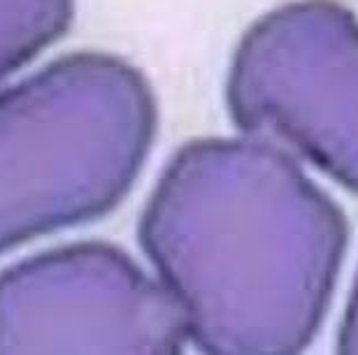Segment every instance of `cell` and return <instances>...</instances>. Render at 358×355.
<instances>
[{
    "label": "cell",
    "mask_w": 358,
    "mask_h": 355,
    "mask_svg": "<svg viewBox=\"0 0 358 355\" xmlns=\"http://www.w3.org/2000/svg\"><path fill=\"white\" fill-rule=\"evenodd\" d=\"M349 225L282 146L196 139L140 218V244L212 355L305 351L331 307Z\"/></svg>",
    "instance_id": "1"
},
{
    "label": "cell",
    "mask_w": 358,
    "mask_h": 355,
    "mask_svg": "<svg viewBox=\"0 0 358 355\" xmlns=\"http://www.w3.org/2000/svg\"><path fill=\"white\" fill-rule=\"evenodd\" d=\"M186 339L175 295L105 241L54 248L0 272V355H175Z\"/></svg>",
    "instance_id": "4"
},
{
    "label": "cell",
    "mask_w": 358,
    "mask_h": 355,
    "mask_svg": "<svg viewBox=\"0 0 358 355\" xmlns=\"http://www.w3.org/2000/svg\"><path fill=\"white\" fill-rule=\"evenodd\" d=\"M75 0H0V80L70 28Z\"/></svg>",
    "instance_id": "5"
},
{
    "label": "cell",
    "mask_w": 358,
    "mask_h": 355,
    "mask_svg": "<svg viewBox=\"0 0 358 355\" xmlns=\"http://www.w3.org/2000/svg\"><path fill=\"white\" fill-rule=\"evenodd\" d=\"M226 103L249 137L358 193V19L338 0H293L256 19L233 54Z\"/></svg>",
    "instance_id": "3"
},
{
    "label": "cell",
    "mask_w": 358,
    "mask_h": 355,
    "mask_svg": "<svg viewBox=\"0 0 358 355\" xmlns=\"http://www.w3.org/2000/svg\"><path fill=\"white\" fill-rule=\"evenodd\" d=\"M338 349H340V353L358 355V274L354 281L352 297H349L345 318H342V325H340Z\"/></svg>",
    "instance_id": "6"
},
{
    "label": "cell",
    "mask_w": 358,
    "mask_h": 355,
    "mask_svg": "<svg viewBox=\"0 0 358 355\" xmlns=\"http://www.w3.org/2000/svg\"><path fill=\"white\" fill-rule=\"evenodd\" d=\"M159 109L138 68L80 52L0 93V253L112 211L154 144Z\"/></svg>",
    "instance_id": "2"
}]
</instances>
